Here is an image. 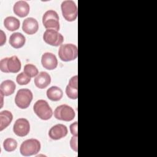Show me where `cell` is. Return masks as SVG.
I'll use <instances>...</instances> for the list:
<instances>
[{"instance_id": "obj_15", "label": "cell", "mask_w": 157, "mask_h": 157, "mask_svg": "<svg viewBox=\"0 0 157 157\" xmlns=\"http://www.w3.org/2000/svg\"><path fill=\"white\" fill-rule=\"evenodd\" d=\"M29 5L25 1L16 2L13 7L14 13L21 18L27 16L29 12Z\"/></svg>"}, {"instance_id": "obj_21", "label": "cell", "mask_w": 157, "mask_h": 157, "mask_svg": "<svg viewBox=\"0 0 157 157\" xmlns=\"http://www.w3.org/2000/svg\"><path fill=\"white\" fill-rule=\"evenodd\" d=\"M5 28L10 31H14L18 29L20 25V20L14 17H7L4 20Z\"/></svg>"}, {"instance_id": "obj_3", "label": "cell", "mask_w": 157, "mask_h": 157, "mask_svg": "<svg viewBox=\"0 0 157 157\" xmlns=\"http://www.w3.org/2000/svg\"><path fill=\"white\" fill-rule=\"evenodd\" d=\"M33 110L37 116L43 120H48L51 118L53 111L48 102L43 99L37 101L34 105Z\"/></svg>"}, {"instance_id": "obj_25", "label": "cell", "mask_w": 157, "mask_h": 157, "mask_svg": "<svg viewBox=\"0 0 157 157\" xmlns=\"http://www.w3.org/2000/svg\"><path fill=\"white\" fill-rule=\"evenodd\" d=\"M78 136H73L70 140V146L71 148L75 151V152H77L78 151Z\"/></svg>"}, {"instance_id": "obj_12", "label": "cell", "mask_w": 157, "mask_h": 157, "mask_svg": "<svg viewBox=\"0 0 157 157\" xmlns=\"http://www.w3.org/2000/svg\"><path fill=\"white\" fill-rule=\"evenodd\" d=\"M42 66L48 70H53L58 66V60L56 56L52 53H44L41 58Z\"/></svg>"}, {"instance_id": "obj_8", "label": "cell", "mask_w": 157, "mask_h": 157, "mask_svg": "<svg viewBox=\"0 0 157 157\" xmlns=\"http://www.w3.org/2000/svg\"><path fill=\"white\" fill-rule=\"evenodd\" d=\"M54 116L57 120L70 121L74 118L75 113L71 106L66 104H62L55 109Z\"/></svg>"}, {"instance_id": "obj_1", "label": "cell", "mask_w": 157, "mask_h": 157, "mask_svg": "<svg viewBox=\"0 0 157 157\" xmlns=\"http://www.w3.org/2000/svg\"><path fill=\"white\" fill-rule=\"evenodd\" d=\"M21 67V64L17 56H12L9 58H5L0 61V69L6 73H17Z\"/></svg>"}, {"instance_id": "obj_10", "label": "cell", "mask_w": 157, "mask_h": 157, "mask_svg": "<svg viewBox=\"0 0 157 157\" xmlns=\"http://www.w3.org/2000/svg\"><path fill=\"white\" fill-rule=\"evenodd\" d=\"M13 132L18 136L25 137L30 131V124L28 120L24 118L17 119L13 126Z\"/></svg>"}, {"instance_id": "obj_2", "label": "cell", "mask_w": 157, "mask_h": 157, "mask_svg": "<svg viewBox=\"0 0 157 157\" xmlns=\"http://www.w3.org/2000/svg\"><path fill=\"white\" fill-rule=\"evenodd\" d=\"M77 47L72 44H61L58 50V56L61 60L67 62L77 58Z\"/></svg>"}, {"instance_id": "obj_9", "label": "cell", "mask_w": 157, "mask_h": 157, "mask_svg": "<svg viewBox=\"0 0 157 157\" xmlns=\"http://www.w3.org/2000/svg\"><path fill=\"white\" fill-rule=\"evenodd\" d=\"M43 39L47 44L58 47L62 44L64 37L58 31L53 29H47L43 34Z\"/></svg>"}, {"instance_id": "obj_24", "label": "cell", "mask_w": 157, "mask_h": 157, "mask_svg": "<svg viewBox=\"0 0 157 157\" xmlns=\"http://www.w3.org/2000/svg\"><path fill=\"white\" fill-rule=\"evenodd\" d=\"M31 77L27 75L24 72L18 74L16 78V81L17 83L20 85H25L28 84L31 81Z\"/></svg>"}, {"instance_id": "obj_20", "label": "cell", "mask_w": 157, "mask_h": 157, "mask_svg": "<svg viewBox=\"0 0 157 157\" xmlns=\"http://www.w3.org/2000/svg\"><path fill=\"white\" fill-rule=\"evenodd\" d=\"M13 115L9 110H3L0 112V131L6 129L12 122Z\"/></svg>"}, {"instance_id": "obj_27", "label": "cell", "mask_w": 157, "mask_h": 157, "mask_svg": "<svg viewBox=\"0 0 157 157\" xmlns=\"http://www.w3.org/2000/svg\"><path fill=\"white\" fill-rule=\"evenodd\" d=\"M1 45H3L4 44V43L6 42V35L4 34V32H3L2 30H1Z\"/></svg>"}, {"instance_id": "obj_26", "label": "cell", "mask_w": 157, "mask_h": 157, "mask_svg": "<svg viewBox=\"0 0 157 157\" xmlns=\"http://www.w3.org/2000/svg\"><path fill=\"white\" fill-rule=\"evenodd\" d=\"M70 131L73 136H78V123L75 121L70 125Z\"/></svg>"}, {"instance_id": "obj_16", "label": "cell", "mask_w": 157, "mask_h": 157, "mask_svg": "<svg viewBox=\"0 0 157 157\" xmlns=\"http://www.w3.org/2000/svg\"><path fill=\"white\" fill-rule=\"evenodd\" d=\"M34 84L39 89H44L47 88L51 82L50 75L46 72H40L34 80Z\"/></svg>"}, {"instance_id": "obj_13", "label": "cell", "mask_w": 157, "mask_h": 157, "mask_svg": "<svg viewBox=\"0 0 157 157\" xmlns=\"http://www.w3.org/2000/svg\"><path fill=\"white\" fill-rule=\"evenodd\" d=\"M22 29L27 34H34L39 29L38 21L33 17H28L23 20Z\"/></svg>"}, {"instance_id": "obj_19", "label": "cell", "mask_w": 157, "mask_h": 157, "mask_svg": "<svg viewBox=\"0 0 157 157\" xmlns=\"http://www.w3.org/2000/svg\"><path fill=\"white\" fill-rule=\"evenodd\" d=\"M63 96V90L56 86H52L47 91V98L52 101H59L62 98Z\"/></svg>"}, {"instance_id": "obj_22", "label": "cell", "mask_w": 157, "mask_h": 157, "mask_svg": "<svg viewBox=\"0 0 157 157\" xmlns=\"http://www.w3.org/2000/svg\"><path fill=\"white\" fill-rule=\"evenodd\" d=\"M3 147L7 151H13L17 147V142L14 139L7 138L3 142Z\"/></svg>"}, {"instance_id": "obj_18", "label": "cell", "mask_w": 157, "mask_h": 157, "mask_svg": "<svg viewBox=\"0 0 157 157\" xmlns=\"http://www.w3.org/2000/svg\"><path fill=\"white\" fill-rule=\"evenodd\" d=\"M15 88L16 85L14 82L11 80H6L1 83V93L6 96H10L14 93Z\"/></svg>"}, {"instance_id": "obj_7", "label": "cell", "mask_w": 157, "mask_h": 157, "mask_svg": "<svg viewBox=\"0 0 157 157\" xmlns=\"http://www.w3.org/2000/svg\"><path fill=\"white\" fill-rule=\"evenodd\" d=\"M44 26L47 29H53L56 31L59 29V16L56 11L48 10L44 13L42 17Z\"/></svg>"}, {"instance_id": "obj_4", "label": "cell", "mask_w": 157, "mask_h": 157, "mask_svg": "<svg viewBox=\"0 0 157 157\" xmlns=\"http://www.w3.org/2000/svg\"><path fill=\"white\" fill-rule=\"evenodd\" d=\"M40 143L36 139H30L22 142L20 145V153L25 156H29L38 153L40 150Z\"/></svg>"}, {"instance_id": "obj_5", "label": "cell", "mask_w": 157, "mask_h": 157, "mask_svg": "<svg viewBox=\"0 0 157 157\" xmlns=\"http://www.w3.org/2000/svg\"><path fill=\"white\" fill-rule=\"evenodd\" d=\"M62 15L64 19L68 21H73L76 20L78 15L76 4L71 0L63 1L61 5Z\"/></svg>"}, {"instance_id": "obj_11", "label": "cell", "mask_w": 157, "mask_h": 157, "mask_svg": "<svg viewBox=\"0 0 157 157\" xmlns=\"http://www.w3.org/2000/svg\"><path fill=\"white\" fill-rule=\"evenodd\" d=\"M67 128L63 124H58L52 126L49 131L48 136L53 140L61 139L67 134Z\"/></svg>"}, {"instance_id": "obj_23", "label": "cell", "mask_w": 157, "mask_h": 157, "mask_svg": "<svg viewBox=\"0 0 157 157\" xmlns=\"http://www.w3.org/2000/svg\"><path fill=\"white\" fill-rule=\"evenodd\" d=\"M23 72L29 77H34L39 74V71L36 66L32 64H27L25 66Z\"/></svg>"}, {"instance_id": "obj_17", "label": "cell", "mask_w": 157, "mask_h": 157, "mask_svg": "<svg viewBox=\"0 0 157 157\" xmlns=\"http://www.w3.org/2000/svg\"><path fill=\"white\" fill-rule=\"evenodd\" d=\"M25 37L20 33H14L10 36L9 44L15 48H21L25 45Z\"/></svg>"}, {"instance_id": "obj_14", "label": "cell", "mask_w": 157, "mask_h": 157, "mask_svg": "<svg viewBox=\"0 0 157 157\" xmlns=\"http://www.w3.org/2000/svg\"><path fill=\"white\" fill-rule=\"evenodd\" d=\"M66 93L67 97L72 99H76L78 97V77L74 75L72 77L69 84L66 88Z\"/></svg>"}, {"instance_id": "obj_6", "label": "cell", "mask_w": 157, "mask_h": 157, "mask_svg": "<svg viewBox=\"0 0 157 157\" xmlns=\"http://www.w3.org/2000/svg\"><path fill=\"white\" fill-rule=\"evenodd\" d=\"M33 98V93L30 90L27 88L20 89L15 96V102L20 109H25L29 106Z\"/></svg>"}]
</instances>
